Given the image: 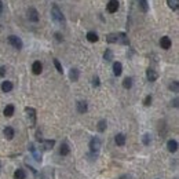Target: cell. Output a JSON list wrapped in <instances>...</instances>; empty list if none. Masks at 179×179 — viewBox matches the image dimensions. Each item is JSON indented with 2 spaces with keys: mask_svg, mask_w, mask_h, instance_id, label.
<instances>
[{
  "mask_svg": "<svg viewBox=\"0 0 179 179\" xmlns=\"http://www.w3.org/2000/svg\"><path fill=\"white\" fill-rule=\"evenodd\" d=\"M106 42L108 43H120V44L128 46L130 40H128L127 35L124 32H119V33H109L106 35Z\"/></svg>",
  "mask_w": 179,
  "mask_h": 179,
  "instance_id": "obj_1",
  "label": "cell"
},
{
  "mask_svg": "<svg viewBox=\"0 0 179 179\" xmlns=\"http://www.w3.org/2000/svg\"><path fill=\"white\" fill-rule=\"evenodd\" d=\"M51 18H52V21L55 23H58V25H65V22H66L62 11L59 10V7H58L57 4H54L51 7Z\"/></svg>",
  "mask_w": 179,
  "mask_h": 179,
  "instance_id": "obj_2",
  "label": "cell"
},
{
  "mask_svg": "<svg viewBox=\"0 0 179 179\" xmlns=\"http://www.w3.org/2000/svg\"><path fill=\"white\" fill-rule=\"evenodd\" d=\"M25 113L28 116V120H29V124L31 127H35L36 124V120H37V116H36V110L33 108H25Z\"/></svg>",
  "mask_w": 179,
  "mask_h": 179,
  "instance_id": "obj_3",
  "label": "cell"
},
{
  "mask_svg": "<svg viewBox=\"0 0 179 179\" xmlns=\"http://www.w3.org/2000/svg\"><path fill=\"white\" fill-rule=\"evenodd\" d=\"M101 139L99 138H96V136H94L92 139L90 140V150H91V153H98L99 152V149H101Z\"/></svg>",
  "mask_w": 179,
  "mask_h": 179,
  "instance_id": "obj_4",
  "label": "cell"
},
{
  "mask_svg": "<svg viewBox=\"0 0 179 179\" xmlns=\"http://www.w3.org/2000/svg\"><path fill=\"white\" fill-rule=\"evenodd\" d=\"M8 43H10L11 46L14 47V48L17 50H21L22 48V40L19 39L18 36H14V35H11V36H8Z\"/></svg>",
  "mask_w": 179,
  "mask_h": 179,
  "instance_id": "obj_5",
  "label": "cell"
},
{
  "mask_svg": "<svg viewBox=\"0 0 179 179\" xmlns=\"http://www.w3.org/2000/svg\"><path fill=\"white\" fill-rule=\"evenodd\" d=\"M28 19L29 21H32V22H39V19H40V15H39V13H37V10L36 8H33V7H29L28 8Z\"/></svg>",
  "mask_w": 179,
  "mask_h": 179,
  "instance_id": "obj_6",
  "label": "cell"
},
{
  "mask_svg": "<svg viewBox=\"0 0 179 179\" xmlns=\"http://www.w3.org/2000/svg\"><path fill=\"white\" fill-rule=\"evenodd\" d=\"M119 7H120V3L117 2V0H109V3L106 4V10H108V13H110V14H114L117 10H119Z\"/></svg>",
  "mask_w": 179,
  "mask_h": 179,
  "instance_id": "obj_7",
  "label": "cell"
},
{
  "mask_svg": "<svg viewBox=\"0 0 179 179\" xmlns=\"http://www.w3.org/2000/svg\"><path fill=\"white\" fill-rule=\"evenodd\" d=\"M146 77H148L149 81H152V83H153V81H156L157 79H158V73H157L154 69L149 67V69L146 70Z\"/></svg>",
  "mask_w": 179,
  "mask_h": 179,
  "instance_id": "obj_8",
  "label": "cell"
},
{
  "mask_svg": "<svg viewBox=\"0 0 179 179\" xmlns=\"http://www.w3.org/2000/svg\"><path fill=\"white\" fill-rule=\"evenodd\" d=\"M160 46H161V48H164V50H169V48H171V46H172L171 39H169L168 36L161 37V40H160Z\"/></svg>",
  "mask_w": 179,
  "mask_h": 179,
  "instance_id": "obj_9",
  "label": "cell"
},
{
  "mask_svg": "<svg viewBox=\"0 0 179 179\" xmlns=\"http://www.w3.org/2000/svg\"><path fill=\"white\" fill-rule=\"evenodd\" d=\"M32 72H33V75H40V73L43 72V65L40 61H35L33 65H32Z\"/></svg>",
  "mask_w": 179,
  "mask_h": 179,
  "instance_id": "obj_10",
  "label": "cell"
},
{
  "mask_svg": "<svg viewBox=\"0 0 179 179\" xmlns=\"http://www.w3.org/2000/svg\"><path fill=\"white\" fill-rule=\"evenodd\" d=\"M55 145V140L54 139H47V140H42V146L44 150H51Z\"/></svg>",
  "mask_w": 179,
  "mask_h": 179,
  "instance_id": "obj_11",
  "label": "cell"
},
{
  "mask_svg": "<svg viewBox=\"0 0 179 179\" xmlns=\"http://www.w3.org/2000/svg\"><path fill=\"white\" fill-rule=\"evenodd\" d=\"M167 148H168V150L171 152V153H175V152L178 150V142L175 139H169L168 143H167Z\"/></svg>",
  "mask_w": 179,
  "mask_h": 179,
  "instance_id": "obj_12",
  "label": "cell"
},
{
  "mask_svg": "<svg viewBox=\"0 0 179 179\" xmlns=\"http://www.w3.org/2000/svg\"><path fill=\"white\" fill-rule=\"evenodd\" d=\"M3 134H4V136H6V139L7 140H11L14 138V128L13 127H6L4 128V131H3Z\"/></svg>",
  "mask_w": 179,
  "mask_h": 179,
  "instance_id": "obj_13",
  "label": "cell"
},
{
  "mask_svg": "<svg viewBox=\"0 0 179 179\" xmlns=\"http://www.w3.org/2000/svg\"><path fill=\"white\" fill-rule=\"evenodd\" d=\"M88 110V105L86 101H79L77 102V112L79 113H86Z\"/></svg>",
  "mask_w": 179,
  "mask_h": 179,
  "instance_id": "obj_14",
  "label": "cell"
},
{
  "mask_svg": "<svg viewBox=\"0 0 179 179\" xmlns=\"http://www.w3.org/2000/svg\"><path fill=\"white\" fill-rule=\"evenodd\" d=\"M114 142L117 146H124L125 145V135L124 134H117L114 138Z\"/></svg>",
  "mask_w": 179,
  "mask_h": 179,
  "instance_id": "obj_15",
  "label": "cell"
},
{
  "mask_svg": "<svg viewBox=\"0 0 179 179\" xmlns=\"http://www.w3.org/2000/svg\"><path fill=\"white\" fill-rule=\"evenodd\" d=\"M15 112V108H14V105H7V106L4 108V110H3V113H4L6 117H11Z\"/></svg>",
  "mask_w": 179,
  "mask_h": 179,
  "instance_id": "obj_16",
  "label": "cell"
},
{
  "mask_svg": "<svg viewBox=\"0 0 179 179\" xmlns=\"http://www.w3.org/2000/svg\"><path fill=\"white\" fill-rule=\"evenodd\" d=\"M69 152H70L69 145H67L66 142H63L62 145H61V148H59V154H61V156H67V154H69Z\"/></svg>",
  "mask_w": 179,
  "mask_h": 179,
  "instance_id": "obj_17",
  "label": "cell"
},
{
  "mask_svg": "<svg viewBox=\"0 0 179 179\" xmlns=\"http://www.w3.org/2000/svg\"><path fill=\"white\" fill-rule=\"evenodd\" d=\"M113 73H114V76H120L123 73V65L120 62L113 63Z\"/></svg>",
  "mask_w": 179,
  "mask_h": 179,
  "instance_id": "obj_18",
  "label": "cell"
},
{
  "mask_svg": "<svg viewBox=\"0 0 179 179\" xmlns=\"http://www.w3.org/2000/svg\"><path fill=\"white\" fill-rule=\"evenodd\" d=\"M79 76H80V73H79V70L76 69V67H73V69H70L69 72V77L72 81H77L79 80Z\"/></svg>",
  "mask_w": 179,
  "mask_h": 179,
  "instance_id": "obj_19",
  "label": "cell"
},
{
  "mask_svg": "<svg viewBox=\"0 0 179 179\" xmlns=\"http://www.w3.org/2000/svg\"><path fill=\"white\" fill-rule=\"evenodd\" d=\"M13 90V83L11 81H3L2 83V91L3 92H10Z\"/></svg>",
  "mask_w": 179,
  "mask_h": 179,
  "instance_id": "obj_20",
  "label": "cell"
},
{
  "mask_svg": "<svg viewBox=\"0 0 179 179\" xmlns=\"http://www.w3.org/2000/svg\"><path fill=\"white\" fill-rule=\"evenodd\" d=\"M167 4L172 11H177L179 7V0H167Z\"/></svg>",
  "mask_w": 179,
  "mask_h": 179,
  "instance_id": "obj_21",
  "label": "cell"
},
{
  "mask_svg": "<svg viewBox=\"0 0 179 179\" xmlns=\"http://www.w3.org/2000/svg\"><path fill=\"white\" fill-rule=\"evenodd\" d=\"M98 35L95 33V32H88L87 33V40H88L90 43H95V42H98Z\"/></svg>",
  "mask_w": 179,
  "mask_h": 179,
  "instance_id": "obj_22",
  "label": "cell"
},
{
  "mask_svg": "<svg viewBox=\"0 0 179 179\" xmlns=\"http://www.w3.org/2000/svg\"><path fill=\"white\" fill-rule=\"evenodd\" d=\"M29 149H31V152H32V154L35 156V158H36V160L40 163V161H42V156H40V154L36 152V149H35V145H33V143H31V145H29Z\"/></svg>",
  "mask_w": 179,
  "mask_h": 179,
  "instance_id": "obj_23",
  "label": "cell"
},
{
  "mask_svg": "<svg viewBox=\"0 0 179 179\" xmlns=\"http://www.w3.org/2000/svg\"><path fill=\"white\" fill-rule=\"evenodd\" d=\"M106 125H108V123H106V120L105 119H102V120H99V123H98V131L99 132H104L105 130H106Z\"/></svg>",
  "mask_w": 179,
  "mask_h": 179,
  "instance_id": "obj_24",
  "label": "cell"
},
{
  "mask_svg": "<svg viewBox=\"0 0 179 179\" xmlns=\"http://www.w3.org/2000/svg\"><path fill=\"white\" fill-rule=\"evenodd\" d=\"M104 59L106 61V62H110V61L113 59V52H112V50L106 48V51H105V54H104Z\"/></svg>",
  "mask_w": 179,
  "mask_h": 179,
  "instance_id": "obj_25",
  "label": "cell"
},
{
  "mask_svg": "<svg viewBox=\"0 0 179 179\" xmlns=\"http://www.w3.org/2000/svg\"><path fill=\"white\" fill-rule=\"evenodd\" d=\"M138 2H139V7H140V10H142L143 13H148V10H149L148 0H138Z\"/></svg>",
  "mask_w": 179,
  "mask_h": 179,
  "instance_id": "obj_26",
  "label": "cell"
},
{
  "mask_svg": "<svg viewBox=\"0 0 179 179\" xmlns=\"http://www.w3.org/2000/svg\"><path fill=\"white\" fill-rule=\"evenodd\" d=\"M25 178H26V174L22 169H17V171L14 172V179H25Z\"/></svg>",
  "mask_w": 179,
  "mask_h": 179,
  "instance_id": "obj_27",
  "label": "cell"
},
{
  "mask_svg": "<svg viewBox=\"0 0 179 179\" xmlns=\"http://www.w3.org/2000/svg\"><path fill=\"white\" fill-rule=\"evenodd\" d=\"M123 87H124L125 90H130L131 87H132V79H131V77H125L124 81H123Z\"/></svg>",
  "mask_w": 179,
  "mask_h": 179,
  "instance_id": "obj_28",
  "label": "cell"
},
{
  "mask_svg": "<svg viewBox=\"0 0 179 179\" xmlns=\"http://www.w3.org/2000/svg\"><path fill=\"white\" fill-rule=\"evenodd\" d=\"M169 90L174 91V92H178L179 91V83L178 81H172V83L169 84Z\"/></svg>",
  "mask_w": 179,
  "mask_h": 179,
  "instance_id": "obj_29",
  "label": "cell"
},
{
  "mask_svg": "<svg viewBox=\"0 0 179 179\" xmlns=\"http://www.w3.org/2000/svg\"><path fill=\"white\" fill-rule=\"evenodd\" d=\"M54 65H55V67H57V70H58V72H59V73H63V67H62V65H61V62L57 59V58H55V59H54Z\"/></svg>",
  "mask_w": 179,
  "mask_h": 179,
  "instance_id": "obj_30",
  "label": "cell"
},
{
  "mask_svg": "<svg viewBox=\"0 0 179 179\" xmlns=\"http://www.w3.org/2000/svg\"><path fill=\"white\" fill-rule=\"evenodd\" d=\"M150 142H152V138H150V134H145L143 135V145H150Z\"/></svg>",
  "mask_w": 179,
  "mask_h": 179,
  "instance_id": "obj_31",
  "label": "cell"
},
{
  "mask_svg": "<svg viewBox=\"0 0 179 179\" xmlns=\"http://www.w3.org/2000/svg\"><path fill=\"white\" fill-rule=\"evenodd\" d=\"M152 101H153L152 95H148V96L145 98V101H143V105H145V106H150V105H152Z\"/></svg>",
  "mask_w": 179,
  "mask_h": 179,
  "instance_id": "obj_32",
  "label": "cell"
},
{
  "mask_svg": "<svg viewBox=\"0 0 179 179\" xmlns=\"http://www.w3.org/2000/svg\"><path fill=\"white\" fill-rule=\"evenodd\" d=\"M92 86L94 87H99V86H101V80H99L98 76H94V79H92Z\"/></svg>",
  "mask_w": 179,
  "mask_h": 179,
  "instance_id": "obj_33",
  "label": "cell"
},
{
  "mask_svg": "<svg viewBox=\"0 0 179 179\" xmlns=\"http://www.w3.org/2000/svg\"><path fill=\"white\" fill-rule=\"evenodd\" d=\"M55 39H57L58 42H62L63 37H62V35H61V33H55Z\"/></svg>",
  "mask_w": 179,
  "mask_h": 179,
  "instance_id": "obj_34",
  "label": "cell"
},
{
  "mask_svg": "<svg viewBox=\"0 0 179 179\" xmlns=\"http://www.w3.org/2000/svg\"><path fill=\"white\" fill-rule=\"evenodd\" d=\"M4 75H6V67L4 66H0V77H3Z\"/></svg>",
  "mask_w": 179,
  "mask_h": 179,
  "instance_id": "obj_35",
  "label": "cell"
},
{
  "mask_svg": "<svg viewBox=\"0 0 179 179\" xmlns=\"http://www.w3.org/2000/svg\"><path fill=\"white\" fill-rule=\"evenodd\" d=\"M172 105H174V108H178V98H175L174 101H172Z\"/></svg>",
  "mask_w": 179,
  "mask_h": 179,
  "instance_id": "obj_36",
  "label": "cell"
},
{
  "mask_svg": "<svg viewBox=\"0 0 179 179\" xmlns=\"http://www.w3.org/2000/svg\"><path fill=\"white\" fill-rule=\"evenodd\" d=\"M2 13H3V3H2V0H0V15H2Z\"/></svg>",
  "mask_w": 179,
  "mask_h": 179,
  "instance_id": "obj_37",
  "label": "cell"
},
{
  "mask_svg": "<svg viewBox=\"0 0 179 179\" xmlns=\"http://www.w3.org/2000/svg\"><path fill=\"white\" fill-rule=\"evenodd\" d=\"M0 169H2V163H0Z\"/></svg>",
  "mask_w": 179,
  "mask_h": 179,
  "instance_id": "obj_38",
  "label": "cell"
}]
</instances>
